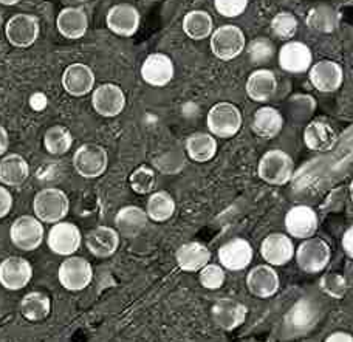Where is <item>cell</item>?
I'll use <instances>...</instances> for the list:
<instances>
[{
	"mask_svg": "<svg viewBox=\"0 0 353 342\" xmlns=\"http://www.w3.org/2000/svg\"><path fill=\"white\" fill-rule=\"evenodd\" d=\"M85 246L94 257H110L115 254L119 246V232L110 226L94 228L87 234Z\"/></svg>",
	"mask_w": 353,
	"mask_h": 342,
	"instance_id": "23",
	"label": "cell"
},
{
	"mask_svg": "<svg viewBox=\"0 0 353 342\" xmlns=\"http://www.w3.org/2000/svg\"><path fill=\"white\" fill-rule=\"evenodd\" d=\"M30 175L28 161L19 154H8L0 160V183L3 186H21Z\"/></svg>",
	"mask_w": 353,
	"mask_h": 342,
	"instance_id": "29",
	"label": "cell"
},
{
	"mask_svg": "<svg viewBox=\"0 0 353 342\" xmlns=\"http://www.w3.org/2000/svg\"><path fill=\"white\" fill-rule=\"evenodd\" d=\"M343 250L345 254L353 259V225L344 232L343 236Z\"/></svg>",
	"mask_w": 353,
	"mask_h": 342,
	"instance_id": "48",
	"label": "cell"
},
{
	"mask_svg": "<svg viewBox=\"0 0 353 342\" xmlns=\"http://www.w3.org/2000/svg\"><path fill=\"white\" fill-rule=\"evenodd\" d=\"M56 25L59 33L67 39H81L88 30L87 12L78 6H68L59 12Z\"/></svg>",
	"mask_w": 353,
	"mask_h": 342,
	"instance_id": "24",
	"label": "cell"
},
{
	"mask_svg": "<svg viewBox=\"0 0 353 342\" xmlns=\"http://www.w3.org/2000/svg\"><path fill=\"white\" fill-rule=\"evenodd\" d=\"M214 6L220 16L237 17L247 10L248 0H214Z\"/></svg>",
	"mask_w": 353,
	"mask_h": 342,
	"instance_id": "45",
	"label": "cell"
},
{
	"mask_svg": "<svg viewBox=\"0 0 353 342\" xmlns=\"http://www.w3.org/2000/svg\"><path fill=\"white\" fill-rule=\"evenodd\" d=\"M298 19L294 14L288 11H282L277 12L273 21H271V31L282 41H292V37H294L296 31H298Z\"/></svg>",
	"mask_w": 353,
	"mask_h": 342,
	"instance_id": "39",
	"label": "cell"
},
{
	"mask_svg": "<svg viewBox=\"0 0 353 342\" xmlns=\"http://www.w3.org/2000/svg\"><path fill=\"white\" fill-rule=\"evenodd\" d=\"M43 144L52 155H64L72 149L73 135L64 125H53L46 132Z\"/></svg>",
	"mask_w": 353,
	"mask_h": 342,
	"instance_id": "37",
	"label": "cell"
},
{
	"mask_svg": "<svg viewBox=\"0 0 353 342\" xmlns=\"http://www.w3.org/2000/svg\"><path fill=\"white\" fill-rule=\"evenodd\" d=\"M129 181H130L132 191L137 194L144 195V194L152 192L157 183L154 169H150L149 166L137 168L134 172H132Z\"/></svg>",
	"mask_w": 353,
	"mask_h": 342,
	"instance_id": "40",
	"label": "cell"
},
{
	"mask_svg": "<svg viewBox=\"0 0 353 342\" xmlns=\"http://www.w3.org/2000/svg\"><path fill=\"white\" fill-rule=\"evenodd\" d=\"M146 212L150 220L157 221V223H163V221H168L174 215L175 200L166 191L154 192L148 200Z\"/></svg>",
	"mask_w": 353,
	"mask_h": 342,
	"instance_id": "36",
	"label": "cell"
},
{
	"mask_svg": "<svg viewBox=\"0 0 353 342\" xmlns=\"http://www.w3.org/2000/svg\"><path fill=\"white\" fill-rule=\"evenodd\" d=\"M325 341L327 342H353V336L347 332H335L332 333Z\"/></svg>",
	"mask_w": 353,
	"mask_h": 342,
	"instance_id": "50",
	"label": "cell"
},
{
	"mask_svg": "<svg viewBox=\"0 0 353 342\" xmlns=\"http://www.w3.org/2000/svg\"><path fill=\"white\" fill-rule=\"evenodd\" d=\"M186 154L192 161H211L217 154V139L214 135L197 132L186 139Z\"/></svg>",
	"mask_w": 353,
	"mask_h": 342,
	"instance_id": "33",
	"label": "cell"
},
{
	"mask_svg": "<svg viewBox=\"0 0 353 342\" xmlns=\"http://www.w3.org/2000/svg\"><path fill=\"white\" fill-rule=\"evenodd\" d=\"M219 261L226 270L242 271L253 261V246L245 239H231L220 246Z\"/></svg>",
	"mask_w": 353,
	"mask_h": 342,
	"instance_id": "19",
	"label": "cell"
},
{
	"mask_svg": "<svg viewBox=\"0 0 353 342\" xmlns=\"http://www.w3.org/2000/svg\"><path fill=\"white\" fill-rule=\"evenodd\" d=\"M43 231L42 221L33 215H22V217L12 221L10 228V239L11 243L21 251H34L39 248L43 242Z\"/></svg>",
	"mask_w": 353,
	"mask_h": 342,
	"instance_id": "7",
	"label": "cell"
},
{
	"mask_svg": "<svg viewBox=\"0 0 353 342\" xmlns=\"http://www.w3.org/2000/svg\"><path fill=\"white\" fill-rule=\"evenodd\" d=\"M277 90L276 74L267 68L254 70L247 81V93L254 103H267Z\"/></svg>",
	"mask_w": 353,
	"mask_h": 342,
	"instance_id": "27",
	"label": "cell"
},
{
	"mask_svg": "<svg viewBox=\"0 0 353 342\" xmlns=\"http://www.w3.org/2000/svg\"><path fill=\"white\" fill-rule=\"evenodd\" d=\"M62 87L72 97H85L94 87L93 70L85 64H81V62H74L64 70Z\"/></svg>",
	"mask_w": 353,
	"mask_h": 342,
	"instance_id": "22",
	"label": "cell"
},
{
	"mask_svg": "<svg viewBox=\"0 0 353 342\" xmlns=\"http://www.w3.org/2000/svg\"><path fill=\"white\" fill-rule=\"evenodd\" d=\"M288 113L294 123L308 121L316 110V101L312 94H294L288 99Z\"/></svg>",
	"mask_w": 353,
	"mask_h": 342,
	"instance_id": "38",
	"label": "cell"
},
{
	"mask_svg": "<svg viewBox=\"0 0 353 342\" xmlns=\"http://www.w3.org/2000/svg\"><path fill=\"white\" fill-rule=\"evenodd\" d=\"M208 129L217 138H232L242 129V112L232 103H217L206 117Z\"/></svg>",
	"mask_w": 353,
	"mask_h": 342,
	"instance_id": "3",
	"label": "cell"
},
{
	"mask_svg": "<svg viewBox=\"0 0 353 342\" xmlns=\"http://www.w3.org/2000/svg\"><path fill=\"white\" fill-rule=\"evenodd\" d=\"M154 164L163 174L174 175L185 168V155L180 150L163 152V154L155 158Z\"/></svg>",
	"mask_w": 353,
	"mask_h": 342,
	"instance_id": "42",
	"label": "cell"
},
{
	"mask_svg": "<svg viewBox=\"0 0 353 342\" xmlns=\"http://www.w3.org/2000/svg\"><path fill=\"white\" fill-rule=\"evenodd\" d=\"M259 177L271 186H283L293 179L294 161L287 152L273 149L265 152L259 161Z\"/></svg>",
	"mask_w": 353,
	"mask_h": 342,
	"instance_id": "2",
	"label": "cell"
},
{
	"mask_svg": "<svg viewBox=\"0 0 353 342\" xmlns=\"http://www.w3.org/2000/svg\"><path fill=\"white\" fill-rule=\"evenodd\" d=\"M52 312V302L50 297L39 291H31L25 294L21 302V313L30 322L46 321Z\"/></svg>",
	"mask_w": 353,
	"mask_h": 342,
	"instance_id": "35",
	"label": "cell"
},
{
	"mask_svg": "<svg viewBox=\"0 0 353 342\" xmlns=\"http://www.w3.org/2000/svg\"><path fill=\"white\" fill-rule=\"evenodd\" d=\"M332 251L323 239L308 237L299 245L296 251V262L299 268L308 274H316L324 271L330 262Z\"/></svg>",
	"mask_w": 353,
	"mask_h": 342,
	"instance_id": "6",
	"label": "cell"
},
{
	"mask_svg": "<svg viewBox=\"0 0 353 342\" xmlns=\"http://www.w3.org/2000/svg\"><path fill=\"white\" fill-rule=\"evenodd\" d=\"M349 195H350V199L353 201V181L350 183V186H349Z\"/></svg>",
	"mask_w": 353,
	"mask_h": 342,
	"instance_id": "52",
	"label": "cell"
},
{
	"mask_svg": "<svg viewBox=\"0 0 353 342\" xmlns=\"http://www.w3.org/2000/svg\"><path fill=\"white\" fill-rule=\"evenodd\" d=\"M59 283L68 291H83L90 285L93 268L84 257H68L58 270Z\"/></svg>",
	"mask_w": 353,
	"mask_h": 342,
	"instance_id": "10",
	"label": "cell"
},
{
	"mask_svg": "<svg viewBox=\"0 0 353 342\" xmlns=\"http://www.w3.org/2000/svg\"><path fill=\"white\" fill-rule=\"evenodd\" d=\"M318 321V305L310 299L296 302L287 314V325L296 333L308 332Z\"/></svg>",
	"mask_w": 353,
	"mask_h": 342,
	"instance_id": "30",
	"label": "cell"
},
{
	"mask_svg": "<svg viewBox=\"0 0 353 342\" xmlns=\"http://www.w3.org/2000/svg\"><path fill=\"white\" fill-rule=\"evenodd\" d=\"M261 254L271 267H282L294 257V245L285 234H270L262 240Z\"/></svg>",
	"mask_w": 353,
	"mask_h": 342,
	"instance_id": "20",
	"label": "cell"
},
{
	"mask_svg": "<svg viewBox=\"0 0 353 342\" xmlns=\"http://www.w3.org/2000/svg\"><path fill=\"white\" fill-rule=\"evenodd\" d=\"M176 265L186 273H197L211 261V251L200 242L181 245L175 254Z\"/></svg>",
	"mask_w": 353,
	"mask_h": 342,
	"instance_id": "25",
	"label": "cell"
},
{
	"mask_svg": "<svg viewBox=\"0 0 353 342\" xmlns=\"http://www.w3.org/2000/svg\"><path fill=\"white\" fill-rule=\"evenodd\" d=\"M318 214L310 206H293L285 215V228L294 239L313 237L318 231Z\"/></svg>",
	"mask_w": 353,
	"mask_h": 342,
	"instance_id": "16",
	"label": "cell"
},
{
	"mask_svg": "<svg viewBox=\"0 0 353 342\" xmlns=\"http://www.w3.org/2000/svg\"><path fill=\"white\" fill-rule=\"evenodd\" d=\"M92 105L101 117H118L125 107V94L117 84H103L93 90Z\"/></svg>",
	"mask_w": 353,
	"mask_h": 342,
	"instance_id": "12",
	"label": "cell"
},
{
	"mask_svg": "<svg viewBox=\"0 0 353 342\" xmlns=\"http://www.w3.org/2000/svg\"><path fill=\"white\" fill-rule=\"evenodd\" d=\"M274 53H276L274 43L270 39H267V37H257V39L251 41L248 46L250 61L257 66L267 64V62L273 59Z\"/></svg>",
	"mask_w": 353,
	"mask_h": 342,
	"instance_id": "41",
	"label": "cell"
},
{
	"mask_svg": "<svg viewBox=\"0 0 353 342\" xmlns=\"http://www.w3.org/2000/svg\"><path fill=\"white\" fill-rule=\"evenodd\" d=\"M70 209L67 194L58 188H47L34 195L33 211L42 223H58L64 220Z\"/></svg>",
	"mask_w": 353,
	"mask_h": 342,
	"instance_id": "1",
	"label": "cell"
},
{
	"mask_svg": "<svg viewBox=\"0 0 353 342\" xmlns=\"http://www.w3.org/2000/svg\"><path fill=\"white\" fill-rule=\"evenodd\" d=\"M148 212L138 206H124L115 215V225L119 236L134 239L144 231L148 226Z\"/></svg>",
	"mask_w": 353,
	"mask_h": 342,
	"instance_id": "26",
	"label": "cell"
},
{
	"mask_svg": "<svg viewBox=\"0 0 353 342\" xmlns=\"http://www.w3.org/2000/svg\"><path fill=\"white\" fill-rule=\"evenodd\" d=\"M304 144L314 152H329L335 148L336 134L329 123L310 121L304 129Z\"/></svg>",
	"mask_w": 353,
	"mask_h": 342,
	"instance_id": "28",
	"label": "cell"
},
{
	"mask_svg": "<svg viewBox=\"0 0 353 342\" xmlns=\"http://www.w3.org/2000/svg\"><path fill=\"white\" fill-rule=\"evenodd\" d=\"M175 73L174 62L168 54L152 53L141 66V78L152 87H165L172 81Z\"/></svg>",
	"mask_w": 353,
	"mask_h": 342,
	"instance_id": "18",
	"label": "cell"
},
{
	"mask_svg": "<svg viewBox=\"0 0 353 342\" xmlns=\"http://www.w3.org/2000/svg\"><path fill=\"white\" fill-rule=\"evenodd\" d=\"M247 47L242 28L237 25H222L211 34V50L220 61H232L241 56Z\"/></svg>",
	"mask_w": 353,
	"mask_h": 342,
	"instance_id": "4",
	"label": "cell"
},
{
	"mask_svg": "<svg viewBox=\"0 0 353 342\" xmlns=\"http://www.w3.org/2000/svg\"><path fill=\"white\" fill-rule=\"evenodd\" d=\"M183 31L192 41H203L206 37H211L214 31L212 17L201 10L189 11L183 19Z\"/></svg>",
	"mask_w": 353,
	"mask_h": 342,
	"instance_id": "34",
	"label": "cell"
},
{
	"mask_svg": "<svg viewBox=\"0 0 353 342\" xmlns=\"http://www.w3.org/2000/svg\"><path fill=\"white\" fill-rule=\"evenodd\" d=\"M109 166V155L103 145L87 143L79 145L73 155V168L83 179H98Z\"/></svg>",
	"mask_w": 353,
	"mask_h": 342,
	"instance_id": "5",
	"label": "cell"
},
{
	"mask_svg": "<svg viewBox=\"0 0 353 342\" xmlns=\"http://www.w3.org/2000/svg\"><path fill=\"white\" fill-rule=\"evenodd\" d=\"M247 307L237 299H231V297L219 299L212 305V319L216 325L225 332H232L237 327H241L247 319Z\"/></svg>",
	"mask_w": 353,
	"mask_h": 342,
	"instance_id": "17",
	"label": "cell"
},
{
	"mask_svg": "<svg viewBox=\"0 0 353 342\" xmlns=\"http://www.w3.org/2000/svg\"><path fill=\"white\" fill-rule=\"evenodd\" d=\"M200 283L206 290H219L225 283V271L220 265L208 263L200 271Z\"/></svg>",
	"mask_w": 353,
	"mask_h": 342,
	"instance_id": "44",
	"label": "cell"
},
{
	"mask_svg": "<svg viewBox=\"0 0 353 342\" xmlns=\"http://www.w3.org/2000/svg\"><path fill=\"white\" fill-rule=\"evenodd\" d=\"M308 28L318 33H332L339 25V12L329 3H319L308 11L307 14Z\"/></svg>",
	"mask_w": 353,
	"mask_h": 342,
	"instance_id": "32",
	"label": "cell"
},
{
	"mask_svg": "<svg viewBox=\"0 0 353 342\" xmlns=\"http://www.w3.org/2000/svg\"><path fill=\"white\" fill-rule=\"evenodd\" d=\"M41 33L39 19L33 14H21L12 16L5 27L6 39L16 48H28L37 41Z\"/></svg>",
	"mask_w": 353,
	"mask_h": 342,
	"instance_id": "8",
	"label": "cell"
},
{
	"mask_svg": "<svg viewBox=\"0 0 353 342\" xmlns=\"http://www.w3.org/2000/svg\"><path fill=\"white\" fill-rule=\"evenodd\" d=\"M10 148V137H8V132L3 128V125H0V157L6 154V150Z\"/></svg>",
	"mask_w": 353,
	"mask_h": 342,
	"instance_id": "49",
	"label": "cell"
},
{
	"mask_svg": "<svg viewBox=\"0 0 353 342\" xmlns=\"http://www.w3.org/2000/svg\"><path fill=\"white\" fill-rule=\"evenodd\" d=\"M140 11L130 3H118L107 12L105 23L112 33L121 37L134 36L140 28Z\"/></svg>",
	"mask_w": 353,
	"mask_h": 342,
	"instance_id": "11",
	"label": "cell"
},
{
	"mask_svg": "<svg viewBox=\"0 0 353 342\" xmlns=\"http://www.w3.org/2000/svg\"><path fill=\"white\" fill-rule=\"evenodd\" d=\"M308 78L318 92H336L344 82V70L335 61H319L308 70Z\"/></svg>",
	"mask_w": 353,
	"mask_h": 342,
	"instance_id": "14",
	"label": "cell"
},
{
	"mask_svg": "<svg viewBox=\"0 0 353 342\" xmlns=\"http://www.w3.org/2000/svg\"><path fill=\"white\" fill-rule=\"evenodd\" d=\"M279 66L287 73H305L313 66L312 50L304 42L287 41L285 46L279 50Z\"/></svg>",
	"mask_w": 353,
	"mask_h": 342,
	"instance_id": "15",
	"label": "cell"
},
{
	"mask_svg": "<svg viewBox=\"0 0 353 342\" xmlns=\"http://www.w3.org/2000/svg\"><path fill=\"white\" fill-rule=\"evenodd\" d=\"M319 287L327 296L333 297V299H343L345 293H347V282H345L344 276L338 273H325L321 277Z\"/></svg>",
	"mask_w": 353,
	"mask_h": 342,
	"instance_id": "43",
	"label": "cell"
},
{
	"mask_svg": "<svg viewBox=\"0 0 353 342\" xmlns=\"http://www.w3.org/2000/svg\"><path fill=\"white\" fill-rule=\"evenodd\" d=\"M279 274L268 263L257 265L247 276V287L250 293L256 297H261V299H267V297L274 296L277 290H279Z\"/></svg>",
	"mask_w": 353,
	"mask_h": 342,
	"instance_id": "21",
	"label": "cell"
},
{
	"mask_svg": "<svg viewBox=\"0 0 353 342\" xmlns=\"http://www.w3.org/2000/svg\"><path fill=\"white\" fill-rule=\"evenodd\" d=\"M347 194H349V189L344 188V186H339L336 189H333V191L329 195H327L323 208L325 209L327 212H339L343 209L344 203H345Z\"/></svg>",
	"mask_w": 353,
	"mask_h": 342,
	"instance_id": "46",
	"label": "cell"
},
{
	"mask_svg": "<svg viewBox=\"0 0 353 342\" xmlns=\"http://www.w3.org/2000/svg\"><path fill=\"white\" fill-rule=\"evenodd\" d=\"M33 277V267L23 257H8L0 263V285L10 291L27 287Z\"/></svg>",
	"mask_w": 353,
	"mask_h": 342,
	"instance_id": "13",
	"label": "cell"
},
{
	"mask_svg": "<svg viewBox=\"0 0 353 342\" xmlns=\"http://www.w3.org/2000/svg\"><path fill=\"white\" fill-rule=\"evenodd\" d=\"M81 242H83V236H81L79 228L64 220L53 223L47 236L50 251L58 256H73L79 250Z\"/></svg>",
	"mask_w": 353,
	"mask_h": 342,
	"instance_id": "9",
	"label": "cell"
},
{
	"mask_svg": "<svg viewBox=\"0 0 353 342\" xmlns=\"http://www.w3.org/2000/svg\"><path fill=\"white\" fill-rule=\"evenodd\" d=\"M12 209V195L5 186H0V219L6 217Z\"/></svg>",
	"mask_w": 353,
	"mask_h": 342,
	"instance_id": "47",
	"label": "cell"
},
{
	"mask_svg": "<svg viewBox=\"0 0 353 342\" xmlns=\"http://www.w3.org/2000/svg\"><path fill=\"white\" fill-rule=\"evenodd\" d=\"M283 128V118L279 110L274 107H261L259 110L254 113L253 118V130L257 135L265 139L276 138L282 132Z\"/></svg>",
	"mask_w": 353,
	"mask_h": 342,
	"instance_id": "31",
	"label": "cell"
},
{
	"mask_svg": "<svg viewBox=\"0 0 353 342\" xmlns=\"http://www.w3.org/2000/svg\"><path fill=\"white\" fill-rule=\"evenodd\" d=\"M21 0H0V3L5 5V6H12V5H17Z\"/></svg>",
	"mask_w": 353,
	"mask_h": 342,
	"instance_id": "51",
	"label": "cell"
}]
</instances>
